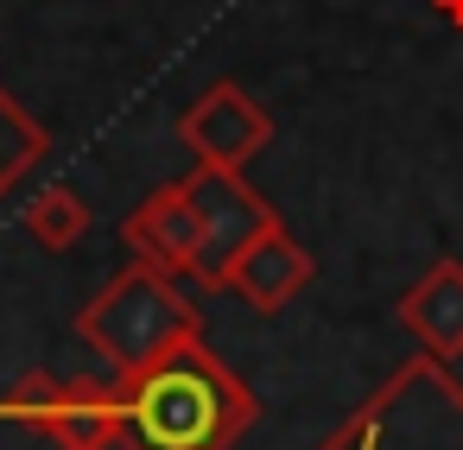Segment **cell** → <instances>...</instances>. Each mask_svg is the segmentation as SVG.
Segmentation results:
<instances>
[{
  "label": "cell",
  "mask_w": 463,
  "mask_h": 450,
  "mask_svg": "<svg viewBox=\"0 0 463 450\" xmlns=\"http://www.w3.org/2000/svg\"><path fill=\"white\" fill-rule=\"evenodd\" d=\"M39 159H45V127H39L7 89H0V197H7Z\"/></svg>",
  "instance_id": "obj_11"
},
{
  "label": "cell",
  "mask_w": 463,
  "mask_h": 450,
  "mask_svg": "<svg viewBox=\"0 0 463 450\" xmlns=\"http://www.w3.org/2000/svg\"><path fill=\"white\" fill-rule=\"evenodd\" d=\"M77 336H83V342H90L115 374H134V368H146V361L172 355L178 342L203 336V317H197V305L178 292V279H172V273H159V267L134 260V267H128V273H115V279H109V292L77 317Z\"/></svg>",
  "instance_id": "obj_2"
},
{
  "label": "cell",
  "mask_w": 463,
  "mask_h": 450,
  "mask_svg": "<svg viewBox=\"0 0 463 450\" xmlns=\"http://www.w3.org/2000/svg\"><path fill=\"white\" fill-rule=\"evenodd\" d=\"M438 14H444V20H457V26H463V0H438Z\"/></svg>",
  "instance_id": "obj_12"
},
{
  "label": "cell",
  "mask_w": 463,
  "mask_h": 450,
  "mask_svg": "<svg viewBox=\"0 0 463 450\" xmlns=\"http://www.w3.org/2000/svg\"><path fill=\"white\" fill-rule=\"evenodd\" d=\"M400 323L431 361H457L463 355V260L425 267V279L400 298Z\"/></svg>",
  "instance_id": "obj_9"
},
{
  "label": "cell",
  "mask_w": 463,
  "mask_h": 450,
  "mask_svg": "<svg viewBox=\"0 0 463 450\" xmlns=\"http://www.w3.org/2000/svg\"><path fill=\"white\" fill-rule=\"evenodd\" d=\"M121 235H128L134 260H146V267H159V273H172V279H191L197 248H203V222H197V210H191L184 178H178V184H159V191L121 222Z\"/></svg>",
  "instance_id": "obj_7"
},
{
  "label": "cell",
  "mask_w": 463,
  "mask_h": 450,
  "mask_svg": "<svg viewBox=\"0 0 463 450\" xmlns=\"http://www.w3.org/2000/svg\"><path fill=\"white\" fill-rule=\"evenodd\" d=\"M324 450H463V387L450 380V361L419 349Z\"/></svg>",
  "instance_id": "obj_3"
},
{
  "label": "cell",
  "mask_w": 463,
  "mask_h": 450,
  "mask_svg": "<svg viewBox=\"0 0 463 450\" xmlns=\"http://www.w3.org/2000/svg\"><path fill=\"white\" fill-rule=\"evenodd\" d=\"M0 418L33 425L58 450H109V444H121V380L26 374L14 393H0Z\"/></svg>",
  "instance_id": "obj_4"
},
{
  "label": "cell",
  "mask_w": 463,
  "mask_h": 450,
  "mask_svg": "<svg viewBox=\"0 0 463 450\" xmlns=\"http://www.w3.org/2000/svg\"><path fill=\"white\" fill-rule=\"evenodd\" d=\"M178 140L197 153V165H229V172H241V165L273 140V115H267L241 83H210V89L178 115Z\"/></svg>",
  "instance_id": "obj_6"
},
{
  "label": "cell",
  "mask_w": 463,
  "mask_h": 450,
  "mask_svg": "<svg viewBox=\"0 0 463 450\" xmlns=\"http://www.w3.org/2000/svg\"><path fill=\"white\" fill-rule=\"evenodd\" d=\"M184 191H191V210H197V222H203V248H197L191 279L210 286V292H229L235 260H241L248 241H254L260 229H273L279 216H273L267 197L248 191V178L229 172V165H191V172H184Z\"/></svg>",
  "instance_id": "obj_5"
},
{
  "label": "cell",
  "mask_w": 463,
  "mask_h": 450,
  "mask_svg": "<svg viewBox=\"0 0 463 450\" xmlns=\"http://www.w3.org/2000/svg\"><path fill=\"white\" fill-rule=\"evenodd\" d=\"M26 235H33L45 254H64V248H77V241L90 235V203H83L71 184H52V191H39V197L26 203Z\"/></svg>",
  "instance_id": "obj_10"
},
{
  "label": "cell",
  "mask_w": 463,
  "mask_h": 450,
  "mask_svg": "<svg viewBox=\"0 0 463 450\" xmlns=\"http://www.w3.org/2000/svg\"><path fill=\"white\" fill-rule=\"evenodd\" d=\"M121 380V444L128 450H229L254 418L248 387L216 361L203 336L172 355L115 374Z\"/></svg>",
  "instance_id": "obj_1"
},
{
  "label": "cell",
  "mask_w": 463,
  "mask_h": 450,
  "mask_svg": "<svg viewBox=\"0 0 463 450\" xmlns=\"http://www.w3.org/2000/svg\"><path fill=\"white\" fill-rule=\"evenodd\" d=\"M311 273H317V260L292 241L286 222H273V229H260V235L248 241V254L235 260L229 292H241L254 311H286V305L311 286Z\"/></svg>",
  "instance_id": "obj_8"
}]
</instances>
